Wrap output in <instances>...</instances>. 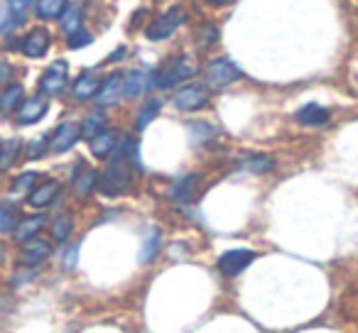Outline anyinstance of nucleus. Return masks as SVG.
Instances as JSON below:
<instances>
[{"instance_id":"nucleus-18","label":"nucleus","mask_w":358,"mask_h":333,"mask_svg":"<svg viewBox=\"0 0 358 333\" xmlns=\"http://www.w3.org/2000/svg\"><path fill=\"white\" fill-rule=\"evenodd\" d=\"M71 182H74V194L79 196V199H86V196L99 186V172L86 167V164H79V167L74 170Z\"/></svg>"},{"instance_id":"nucleus-37","label":"nucleus","mask_w":358,"mask_h":333,"mask_svg":"<svg viewBox=\"0 0 358 333\" xmlns=\"http://www.w3.org/2000/svg\"><path fill=\"white\" fill-rule=\"evenodd\" d=\"M13 76H15V69L8 61H0V84H10Z\"/></svg>"},{"instance_id":"nucleus-14","label":"nucleus","mask_w":358,"mask_h":333,"mask_svg":"<svg viewBox=\"0 0 358 333\" xmlns=\"http://www.w3.org/2000/svg\"><path fill=\"white\" fill-rule=\"evenodd\" d=\"M120 98H123V76L115 71L101 84L99 94H96V103H99V108H110V105L120 103Z\"/></svg>"},{"instance_id":"nucleus-1","label":"nucleus","mask_w":358,"mask_h":333,"mask_svg":"<svg viewBox=\"0 0 358 333\" xmlns=\"http://www.w3.org/2000/svg\"><path fill=\"white\" fill-rule=\"evenodd\" d=\"M96 189L103 196H108V199H115V196L125 194L130 189V162L128 152H125V140L120 142V147L113 149L103 175L99 177V186Z\"/></svg>"},{"instance_id":"nucleus-38","label":"nucleus","mask_w":358,"mask_h":333,"mask_svg":"<svg viewBox=\"0 0 358 333\" xmlns=\"http://www.w3.org/2000/svg\"><path fill=\"white\" fill-rule=\"evenodd\" d=\"M123 54H125V47H118V50H115L113 54H110L106 61H115V59H118V57H123Z\"/></svg>"},{"instance_id":"nucleus-27","label":"nucleus","mask_w":358,"mask_h":333,"mask_svg":"<svg viewBox=\"0 0 358 333\" xmlns=\"http://www.w3.org/2000/svg\"><path fill=\"white\" fill-rule=\"evenodd\" d=\"M219 138V130L214 128L211 123H206V120H199V123H192L189 125V140L192 145H199V147H204V145H209L211 140Z\"/></svg>"},{"instance_id":"nucleus-19","label":"nucleus","mask_w":358,"mask_h":333,"mask_svg":"<svg viewBox=\"0 0 358 333\" xmlns=\"http://www.w3.org/2000/svg\"><path fill=\"white\" fill-rule=\"evenodd\" d=\"M196 184H199V177H196V175L179 177V179L169 186V199L177 201V204H189V201L194 199Z\"/></svg>"},{"instance_id":"nucleus-31","label":"nucleus","mask_w":358,"mask_h":333,"mask_svg":"<svg viewBox=\"0 0 358 333\" xmlns=\"http://www.w3.org/2000/svg\"><path fill=\"white\" fill-rule=\"evenodd\" d=\"M219 27L214 25V22H204V25L196 30V45L201 47V50H209V47H214L216 42H219Z\"/></svg>"},{"instance_id":"nucleus-25","label":"nucleus","mask_w":358,"mask_h":333,"mask_svg":"<svg viewBox=\"0 0 358 333\" xmlns=\"http://www.w3.org/2000/svg\"><path fill=\"white\" fill-rule=\"evenodd\" d=\"M81 17H84V13H81V6H76V3H69V6L64 8V13H62L59 17V27L62 32H64L66 37L74 35L76 30H81Z\"/></svg>"},{"instance_id":"nucleus-24","label":"nucleus","mask_w":358,"mask_h":333,"mask_svg":"<svg viewBox=\"0 0 358 333\" xmlns=\"http://www.w3.org/2000/svg\"><path fill=\"white\" fill-rule=\"evenodd\" d=\"M22 152V140L10 138L0 142V172H8Z\"/></svg>"},{"instance_id":"nucleus-32","label":"nucleus","mask_w":358,"mask_h":333,"mask_svg":"<svg viewBox=\"0 0 358 333\" xmlns=\"http://www.w3.org/2000/svg\"><path fill=\"white\" fill-rule=\"evenodd\" d=\"M40 182V177H37V172H22V175L15 177V182H13V194H30L32 189H35V184Z\"/></svg>"},{"instance_id":"nucleus-3","label":"nucleus","mask_w":358,"mask_h":333,"mask_svg":"<svg viewBox=\"0 0 358 333\" xmlns=\"http://www.w3.org/2000/svg\"><path fill=\"white\" fill-rule=\"evenodd\" d=\"M194 74H196V64L192 61V57H187V54L177 57V59L167 61V64L157 71V76H155V86L162 89V91H167V89H174L179 81L192 79Z\"/></svg>"},{"instance_id":"nucleus-33","label":"nucleus","mask_w":358,"mask_h":333,"mask_svg":"<svg viewBox=\"0 0 358 333\" xmlns=\"http://www.w3.org/2000/svg\"><path fill=\"white\" fill-rule=\"evenodd\" d=\"M50 138H52V135H40V138L30 140V142H27V147H25V157L30 159V162L40 159L42 154L50 149Z\"/></svg>"},{"instance_id":"nucleus-9","label":"nucleus","mask_w":358,"mask_h":333,"mask_svg":"<svg viewBox=\"0 0 358 333\" xmlns=\"http://www.w3.org/2000/svg\"><path fill=\"white\" fill-rule=\"evenodd\" d=\"M62 194V182L59 179H42L35 184V189L27 194V204L32 209H47L52 206Z\"/></svg>"},{"instance_id":"nucleus-10","label":"nucleus","mask_w":358,"mask_h":333,"mask_svg":"<svg viewBox=\"0 0 358 333\" xmlns=\"http://www.w3.org/2000/svg\"><path fill=\"white\" fill-rule=\"evenodd\" d=\"M50 45H52V37L45 27H35L30 30L25 37H22V45H20V52L27 57V59H42V57L50 52Z\"/></svg>"},{"instance_id":"nucleus-39","label":"nucleus","mask_w":358,"mask_h":333,"mask_svg":"<svg viewBox=\"0 0 358 333\" xmlns=\"http://www.w3.org/2000/svg\"><path fill=\"white\" fill-rule=\"evenodd\" d=\"M206 3H211V6H226V3H231V0H206Z\"/></svg>"},{"instance_id":"nucleus-17","label":"nucleus","mask_w":358,"mask_h":333,"mask_svg":"<svg viewBox=\"0 0 358 333\" xmlns=\"http://www.w3.org/2000/svg\"><path fill=\"white\" fill-rule=\"evenodd\" d=\"M45 225H47V219H45V214H32V216H22L20 221H17V225H15V240L17 243H27V240H32V238H37V235L45 230Z\"/></svg>"},{"instance_id":"nucleus-23","label":"nucleus","mask_w":358,"mask_h":333,"mask_svg":"<svg viewBox=\"0 0 358 333\" xmlns=\"http://www.w3.org/2000/svg\"><path fill=\"white\" fill-rule=\"evenodd\" d=\"M159 110H162V98H148L143 105H140L138 115H135V130H145L150 123H152L155 118L159 115Z\"/></svg>"},{"instance_id":"nucleus-5","label":"nucleus","mask_w":358,"mask_h":333,"mask_svg":"<svg viewBox=\"0 0 358 333\" xmlns=\"http://www.w3.org/2000/svg\"><path fill=\"white\" fill-rule=\"evenodd\" d=\"M182 22H185V13L179 10V8H169L157 20L150 22L148 30H145V37H148L150 42H162V40H167V37H172L174 32L179 30Z\"/></svg>"},{"instance_id":"nucleus-13","label":"nucleus","mask_w":358,"mask_h":333,"mask_svg":"<svg viewBox=\"0 0 358 333\" xmlns=\"http://www.w3.org/2000/svg\"><path fill=\"white\" fill-rule=\"evenodd\" d=\"M52 255V243L45 238H32L27 243H22L20 250V262L22 265H30V267H37L42 265L47 258Z\"/></svg>"},{"instance_id":"nucleus-4","label":"nucleus","mask_w":358,"mask_h":333,"mask_svg":"<svg viewBox=\"0 0 358 333\" xmlns=\"http://www.w3.org/2000/svg\"><path fill=\"white\" fill-rule=\"evenodd\" d=\"M69 84V64L64 59H57L42 71L40 76V94L42 96H59Z\"/></svg>"},{"instance_id":"nucleus-34","label":"nucleus","mask_w":358,"mask_h":333,"mask_svg":"<svg viewBox=\"0 0 358 333\" xmlns=\"http://www.w3.org/2000/svg\"><path fill=\"white\" fill-rule=\"evenodd\" d=\"M17 214H15V206L10 204H3L0 206V233H10V230H15L17 225Z\"/></svg>"},{"instance_id":"nucleus-29","label":"nucleus","mask_w":358,"mask_h":333,"mask_svg":"<svg viewBox=\"0 0 358 333\" xmlns=\"http://www.w3.org/2000/svg\"><path fill=\"white\" fill-rule=\"evenodd\" d=\"M66 6H69L66 0H37V17L40 20H57V17H62Z\"/></svg>"},{"instance_id":"nucleus-7","label":"nucleus","mask_w":358,"mask_h":333,"mask_svg":"<svg viewBox=\"0 0 358 333\" xmlns=\"http://www.w3.org/2000/svg\"><path fill=\"white\" fill-rule=\"evenodd\" d=\"M174 108L177 110H185V113H192V110H199L209 103V89L204 84H189V86H182V89L174 94L172 98Z\"/></svg>"},{"instance_id":"nucleus-2","label":"nucleus","mask_w":358,"mask_h":333,"mask_svg":"<svg viewBox=\"0 0 358 333\" xmlns=\"http://www.w3.org/2000/svg\"><path fill=\"white\" fill-rule=\"evenodd\" d=\"M241 76H243L241 66L236 64V61H231L229 57H216V59H211L204 71L206 89H214V91L229 89V86H234Z\"/></svg>"},{"instance_id":"nucleus-30","label":"nucleus","mask_w":358,"mask_h":333,"mask_svg":"<svg viewBox=\"0 0 358 333\" xmlns=\"http://www.w3.org/2000/svg\"><path fill=\"white\" fill-rule=\"evenodd\" d=\"M241 167L248 170L250 175H265V172H270L275 167V159L268 157V154H250V157H245L241 162Z\"/></svg>"},{"instance_id":"nucleus-22","label":"nucleus","mask_w":358,"mask_h":333,"mask_svg":"<svg viewBox=\"0 0 358 333\" xmlns=\"http://www.w3.org/2000/svg\"><path fill=\"white\" fill-rule=\"evenodd\" d=\"M81 138L84 140H94L99 133H103L106 130V113L101 108H96V110H91L89 115H86L84 120H81Z\"/></svg>"},{"instance_id":"nucleus-20","label":"nucleus","mask_w":358,"mask_h":333,"mask_svg":"<svg viewBox=\"0 0 358 333\" xmlns=\"http://www.w3.org/2000/svg\"><path fill=\"white\" fill-rule=\"evenodd\" d=\"M89 145H91V154H94V157L106 159V157H110V154H113L115 147H118V133H115V130H110V128H106L103 133L96 135Z\"/></svg>"},{"instance_id":"nucleus-11","label":"nucleus","mask_w":358,"mask_h":333,"mask_svg":"<svg viewBox=\"0 0 358 333\" xmlns=\"http://www.w3.org/2000/svg\"><path fill=\"white\" fill-rule=\"evenodd\" d=\"M155 86V76L145 69H130L123 76V96L125 98H140Z\"/></svg>"},{"instance_id":"nucleus-36","label":"nucleus","mask_w":358,"mask_h":333,"mask_svg":"<svg viewBox=\"0 0 358 333\" xmlns=\"http://www.w3.org/2000/svg\"><path fill=\"white\" fill-rule=\"evenodd\" d=\"M32 3H35V0H8V10H10L15 17H22Z\"/></svg>"},{"instance_id":"nucleus-12","label":"nucleus","mask_w":358,"mask_h":333,"mask_svg":"<svg viewBox=\"0 0 358 333\" xmlns=\"http://www.w3.org/2000/svg\"><path fill=\"white\" fill-rule=\"evenodd\" d=\"M50 110V101L47 96H32V98H25L17 108V123L20 125H35L40 123L42 118Z\"/></svg>"},{"instance_id":"nucleus-26","label":"nucleus","mask_w":358,"mask_h":333,"mask_svg":"<svg viewBox=\"0 0 358 333\" xmlns=\"http://www.w3.org/2000/svg\"><path fill=\"white\" fill-rule=\"evenodd\" d=\"M71 233H74V216L71 214H62L52 221L50 235L55 243H66V240L71 238Z\"/></svg>"},{"instance_id":"nucleus-28","label":"nucleus","mask_w":358,"mask_h":333,"mask_svg":"<svg viewBox=\"0 0 358 333\" xmlns=\"http://www.w3.org/2000/svg\"><path fill=\"white\" fill-rule=\"evenodd\" d=\"M22 96H25L22 84H8L6 91L0 94V110H3V113H13V110H17L22 103Z\"/></svg>"},{"instance_id":"nucleus-6","label":"nucleus","mask_w":358,"mask_h":333,"mask_svg":"<svg viewBox=\"0 0 358 333\" xmlns=\"http://www.w3.org/2000/svg\"><path fill=\"white\" fill-rule=\"evenodd\" d=\"M255 260V253L248 248H231L226 250L224 255L219 258V272L226 274V277H238L241 272H245V269L253 265Z\"/></svg>"},{"instance_id":"nucleus-16","label":"nucleus","mask_w":358,"mask_h":333,"mask_svg":"<svg viewBox=\"0 0 358 333\" xmlns=\"http://www.w3.org/2000/svg\"><path fill=\"white\" fill-rule=\"evenodd\" d=\"M294 120L299 125H304V128H322V125H327L331 120V113H329V108H324L319 103H304L294 113Z\"/></svg>"},{"instance_id":"nucleus-8","label":"nucleus","mask_w":358,"mask_h":333,"mask_svg":"<svg viewBox=\"0 0 358 333\" xmlns=\"http://www.w3.org/2000/svg\"><path fill=\"white\" fill-rule=\"evenodd\" d=\"M81 140V125L74 123V120H64V123L57 125V130L50 138V149L57 154L69 152L76 142Z\"/></svg>"},{"instance_id":"nucleus-21","label":"nucleus","mask_w":358,"mask_h":333,"mask_svg":"<svg viewBox=\"0 0 358 333\" xmlns=\"http://www.w3.org/2000/svg\"><path fill=\"white\" fill-rule=\"evenodd\" d=\"M159 245H162V233L159 228H148L143 233V243H140V253H138V260L143 265L152 262L155 255L159 253Z\"/></svg>"},{"instance_id":"nucleus-15","label":"nucleus","mask_w":358,"mask_h":333,"mask_svg":"<svg viewBox=\"0 0 358 333\" xmlns=\"http://www.w3.org/2000/svg\"><path fill=\"white\" fill-rule=\"evenodd\" d=\"M101 76L96 74V71H84V74L79 76V79L71 84V98L74 101H89V98H96V94H99L101 89Z\"/></svg>"},{"instance_id":"nucleus-35","label":"nucleus","mask_w":358,"mask_h":333,"mask_svg":"<svg viewBox=\"0 0 358 333\" xmlns=\"http://www.w3.org/2000/svg\"><path fill=\"white\" fill-rule=\"evenodd\" d=\"M91 42H94V35H91L89 30H84V27L76 30L74 35L66 37V47H69V50H81V47H89Z\"/></svg>"}]
</instances>
